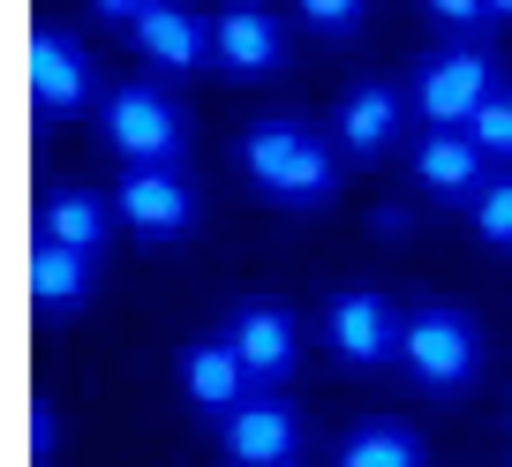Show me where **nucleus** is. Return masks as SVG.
<instances>
[{
	"instance_id": "nucleus-22",
	"label": "nucleus",
	"mask_w": 512,
	"mask_h": 467,
	"mask_svg": "<svg viewBox=\"0 0 512 467\" xmlns=\"http://www.w3.org/2000/svg\"><path fill=\"white\" fill-rule=\"evenodd\" d=\"M53 437H61L53 430V400H31V467L53 460Z\"/></svg>"
},
{
	"instance_id": "nucleus-3",
	"label": "nucleus",
	"mask_w": 512,
	"mask_h": 467,
	"mask_svg": "<svg viewBox=\"0 0 512 467\" xmlns=\"http://www.w3.org/2000/svg\"><path fill=\"white\" fill-rule=\"evenodd\" d=\"M98 136H106L128 166H174L181 144H189V121H181V106L159 83H113V91L98 98Z\"/></svg>"
},
{
	"instance_id": "nucleus-19",
	"label": "nucleus",
	"mask_w": 512,
	"mask_h": 467,
	"mask_svg": "<svg viewBox=\"0 0 512 467\" xmlns=\"http://www.w3.org/2000/svg\"><path fill=\"white\" fill-rule=\"evenodd\" d=\"M467 136L490 151V166H512V83H497V91L482 98V113L467 121Z\"/></svg>"
},
{
	"instance_id": "nucleus-1",
	"label": "nucleus",
	"mask_w": 512,
	"mask_h": 467,
	"mask_svg": "<svg viewBox=\"0 0 512 467\" xmlns=\"http://www.w3.org/2000/svg\"><path fill=\"white\" fill-rule=\"evenodd\" d=\"M241 174L256 196H272L279 211H324L339 196V159L332 136H317L294 113H264L241 129Z\"/></svg>"
},
{
	"instance_id": "nucleus-9",
	"label": "nucleus",
	"mask_w": 512,
	"mask_h": 467,
	"mask_svg": "<svg viewBox=\"0 0 512 467\" xmlns=\"http://www.w3.org/2000/svg\"><path fill=\"white\" fill-rule=\"evenodd\" d=\"M226 347L241 355V370L256 377V392L272 400V385H287L294 377V355H302V339H294V317L279 302H241L234 317H226Z\"/></svg>"
},
{
	"instance_id": "nucleus-4",
	"label": "nucleus",
	"mask_w": 512,
	"mask_h": 467,
	"mask_svg": "<svg viewBox=\"0 0 512 467\" xmlns=\"http://www.w3.org/2000/svg\"><path fill=\"white\" fill-rule=\"evenodd\" d=\"M497 83H505V76H497V53L475 46V38H452V46H437L430 61L415 68L407 98H415V113L430 121V129H467Z\"/></svg>"
},
{
	"instance_id": "nucleus-25",
	"label": "nucleus",
	"mask_w": 512,
	"mask_h": 467,
	"mask_svg": "<svg viewBox=\"0 0 512 467\" xmlns=\"http://www.w3.org/2000/svg\"><path fill=\"white\" fill-rule=\"evenodd\" d=\"M490 8V23H512V0H482Z\"/></svg>"
},
{
	"instance_id": "nucleus-17",
	"label": "nucleus",
	"mask_w": 512,
	"mask_h": 467,
	"mask_svg": "<svg viewBox=\"0 0 512 467\" xmlns=\"http://www.w3.org/2000/svg\"><path fill=\"white\" fill-rule=\"evenodd\" d=\"M332 467H430V452H422V437L407 430V422L369 415V422H354V430L339 437Z\"/></svg>"
},
{
	"instance_id": "nucleus-10",
	"label": "nucleus",
	"mask_w": 512,
	"mask_h": 467,
	"mask_svg": "<svg viewBox=\"0 0 512 467\" xmlns=\"http://www.w3.org/2000/svg\"><path fill=\"white\" fill-rule=\"evenodd\" d=\"M407 106H415V98H407L400 83H377V76L354 83V91L339 98V113H332V144H339V151H354V159H377V151L400 144Z\"/></svg>"
},
{
	"instance_id": "nucleus-24",
	"label": "nucleus",
	"mask_w": 512,
	"mask_h": 467,
	"mask_svg": "<svg viewBox=\"0 0 512 467\" xmlns=\"http://www.w3.org/2000/svg\"><path fill=\"white\" fill-rule=\"evenodd\" d=\"M377 234H407V204H377Z\"/></svg>"
},
{
	"instance_id": "nucleus-12",
	"label": "nucleus",
	"mask_w": 512,
	"mask_h": 467,
	"mask_svg": "<svg viewBox=\"0 0 512 467\" xmlns=\"http://www.w3.org/2000/svg\"><path fill=\"white\" fill-rule=\"evenodd\" d=\"M219 452L234 467H294L302 460V422L287 415L279 400H249L219 422Z\"/></svg>"
},
{
	"instance_id": "nucleus-11",
	"label": "nucleus",
	"mask_w": 512,
	"mask_h": 467,
	"mask_svg": "<svg viewBox=\"0 0 512 467\" xmlns=\"http://www.w3.org/2000/svg\"><path fill=\"white\" fill-rule=\"evenodd\" d=\"M181 392H189V407L211 415V422H226L234 407L264 400L256 377L241 370V355L226 347V339H189V347H181Z\"/></svg>"
},
{
	"instance_id": "nucleus-20",
	"label": "nucleus",
	"mask_w": 512,
	"mask_h": 467,
	"mask_svg": "<svg viewBox=\"0 0 512 467\" xmlns=\"http://www.w3.org/2000/svg\"><path fill=\"white\" fill-rule=\"evenodd\" d=\"M294 16H302L309 31H324V38H347V31H362L369 0H294Z\"/></svg>"
},
{
	"instance_id": "nucleus-23",
	"label": "nucleus",
	"mask_w": 512,
	"mask_h": 467,
	"mask_svg": "<svg viewBox=\"0 0 512 467\" xmlns=\"http://www.w3.org/2000/svg\"><path fill=\"white\" fill-rule=\"evenodd\" d=\"M159 0H91V16H106V23H136V16H151Z\"/></svg>"
},
{
	"instance_id": "nucleus-14",
	"label": "nucleus",
	"mask_w": 512,
	"mask_h": 467,
	"mask_svg": "<svg viewBox=\"0 0 512 467\" xmlns=\"http://www.w3.org/2000/svg\"><path fill=\"white\" fill-rule=\"evenodd\" d=\"M128 46L144 53L151 68H204V61H211V23L189 16L181 0H159L151 16L128 23Z\"/></svg>"
},
{
	"instance_id": "nucleus-16",
	"label": "nucleus",
	"mask_w": 512,
	"mask_h": 467,
	"mask_svg": "<svg viewBox=\"0 0 512 467\" xmlns=\"http://www.w3.org/2000/svg\"><path fill=\"white\" fill-rule=\"evenodd\" d=\"M38 234H46V242H61V249L98 257V249H106V234H113L106 196H98V189H46V196H38Z\"/></svg>"
},
{
	"instance_id": "nucleus-2",
	"label": "nucleus",
	"mask_w": 512,
	"mask_h": 467,
	"mask_svg": "<svg viewBox=\"0 0 512 467\" xmlns=\"http://www.w3.org/2000/svg\"><path fill=\"white\" fill-rule=\"evenodd\" d=\"M400 370L415 377L422 392H467L482 370V332L467 309L452 302H422L407 309V332H400Z\"/></svg>"
},
{
	"instance_id": "nucleus-15",
	"label": "nucleus",
	"mask_w": 512,
	"mask_h": 467,
	"mask_svg": "<svg viewBox=\"0 0 512 467\" xmlns=\"http://www.w3.org/2000/svg\"><path fill=\"white\" fill-rule=\"evenodd\" d=\"M91 264H98V257H83V249H61V242H46V234H38L31 257H23L31 309H46V317H68V309H83V302H91V287H98Z\"/></svg>"
},
{
	"instance_id": "nucleus-6",
	"label": "nucleus",
	"mask_w": 512,
	"mask_h": 467,
	"mask_svg": "<svg viewBox=\"0 0 512 467\" xmlns=\"http://www.w3.org/2000/svg\"><path fill=\"white\" fill-rule=\"evenodd\" d=\"M23 68H31V98L46 121H61V113H83L91 106V53H83L76 31H61V23H31V46H23Z\"/></svg>"
},
{
	"instance_id": "nucleus-13",
	"label": "nucleus",
	"mask_w": 512,
	"mask_h": 467,
	"mask_svg": "<svg viewBox=\"0 0 512 467\" xmlns=\"http://www.w3.org/2000/svg\"><path fill=\"white\" fill-rule=\"evenodd\" d=\"M407 166H415V181L430 196H445V204H475L482 181H490V151L467 129H422V144H415Z\"/></svg>"
},
{
	"instance_id": "nucleus-21",
	"label": "nucleus",
	"mask_w": 512,
	"mask_h": 467,
	"mask_svg": "<svg viewBox=\"0 0 512 467\" xmlns=\"http://www.w3.org/2000/svg\"><path fill=\"white\" fill-rule=\"evenodd\" d=\"M422 8H430L437 23H445V31H482V23H490V8H482V0H422Z\"/></svg>"
},
{
	"instance_id": "nucleus-5",
	"label": "nucleus",
	"mask_w": 512,
	"mask_h": 467,
	"mask_svg": "<svg viewBox=\"0 0 512 467\" xmlns=\"http://www.w3.org/2000/svg\"><path fill=\"white\" fill-rule=\"evenodd\" d=\"M400 332L407 317L384 302L377 287H347L324 302V347H332L347 370H377V362H400Z\"/></svg>"
},
{
	"instance_id": "nucleus-18",
	"label": "nucleus",
	"mask_w": 512,
	"mask_h": 467,
	"mask_svg": "<svg viewBox=\"0 0 512 467\" xmlns=\"http://www.w3.org/2000/svg\"><path fill=\"white\" fill-rule=\"evenodd\" d=\"M467 219H475V242L482 249H512V166L482 181V196L467 204Z\"/></svg>"
},
{
	"instance_id": "nucleus-7",
	"label": "nucleus",
	"mask_w": 512,
	"mask_h": 467,
	"mask_svg": "<svg viewBox=\"0 0 512 467\" xmlns=\"http://www.w3.org/2000/svg\"><path fill=\"white\" fill-rule=\"evenodd\" d=\"M211 61L226 76H272L287 68V23L264 0H219L211 8Z\"/></svg>"
},
{
	"instance_id": "nucleus-8",
	"label": "nucleus",
	"mask_w": 512,
	"mask_h": 467,
	"mask_svg": "<svg viewBox=\"0 0 512 467\" xmlns=\"http://www.w3.org/2000/svg\"><path fill=\"white\" fill-rule=\"evenodd\" d=\"M113 211H121L144 242H181L196 226V189L181 181V166H128L121 189H113Z\"/></svg>"
}]
</instances>
